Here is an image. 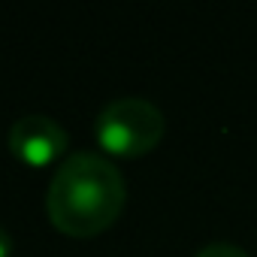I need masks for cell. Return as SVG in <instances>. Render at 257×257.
I'll return each mask as SVG.
<instances>
[{"instance_id":"cell-1","label":"cell","mask_w":257,"mask_h":257,"mask_svg":"<svg viewBox=\"0 0 257 257\" xmlns=\"http://www.w3.org/2000/svg\"><path fill=\"white\" fill-rule=\"evenodd\" d=\"M124 203V176L112 161L94 152H73L70 158H64L46 194L52 224L73 239H88L112 227Z\"/></svg>"},{"instance_id":"cell-2","label":"cell","mask_w":257,"mask_h":257,"mask_svg":"<svg viewBox=\"0 0 257 257\" xmlns=\"http://www.w3.org/2000/svg\"><path fill=\"white\" fill-rule=\"evenodd\" d=\"M164 112L146 97H118L97 115V143L118 158H143L164 140Z\"/></svg>"},{"instance_id":"cell-3","label":"cell","mask_w":257,"mask_h":257,"mask_svg":"<svg viewBox=\"0 0 257 257\" xmlns=\"http://www.w3.org/2000/svg\"><path fill=\"white\" fill-rule=\"evenodd\" d=\"M10 152L31 167H46L55 164L67 152V131L49 115H22L10 127Z\"/></svg>"},{"instance_id":"cell-4","label":"cell","mask_w":257,"mask_h":257,"mask_svg":"<svg viewBox=\"0 0 257 257\" xmlns=\"http://www.w3.org/2000/svg\"><path fill=\"white\" fill-rule=\"evenodd\" d=\"M194 257H251L245 248H239V245H233V242H209V245H203Z\"/></svg>"},{"instance_id":"cell-5","label":"cell","mask_w":257,"mask_h":257,"mask_svg":"<svg viewBox=\"0 0 257 257\" xmlns=\"http://www.w3.org/2000/svg\"><path fill=\"white\" fill-rule=\"evenodd\" d=\"M13 254V236L0 227V257H10Z\"/></svg>"}]
</instances>
